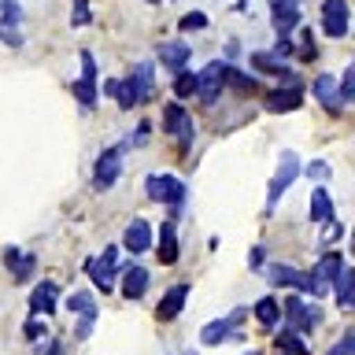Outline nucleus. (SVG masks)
<instances>
[{
    "label": "nucleus",
    "mask_w": 355,
    "mask_h": 355,
    "mask_svg": "<svg viewBox=\"0 0 355 355\" xmlns=\"http://www.w3.org/2000/svg\"><path fill=\"white\" fill-rule=\"evenodd\" d=\"M311 93H315V100L329 111V115H340V111L348 107L340 100V89H337V78H333V74H318L315 85H311Z\"/></svg>",
    "instance_id": "obj_12"
},
{
    "label": "nucleus",
    "mask_w": 355,
    "mask_h": 355,
    "mask_svg": "<svg viewBox=\"0 0 355 355\" xmlns=\"http://www.w3.org/2000/svg\"><path fill=\"white\" fill-rule=\"evenodd\" d=\"M300 178V159H296V152H282L277 155V171H274V178H270V189H266V215L277 207V200L285 196V189L293 185Z\"/></svg>",
    "instance_id": "obj_1"
},
{
    "label": "nucleus",
    "mask_w": 355,
    "mask_h": 355,
    "mask_svg": "<svg viewBox=\"0 0 355 355\" xmlns=\"http://www.w3.org/2000/svg\"><path fill=\"white\" fill-rule=\"evenodd\" d=\"M152 226H148V218H133L126 233H122V248L133 252V255H141V252H148L152 248Z\"/></svg>",
    "instance_id": "obj_17"
},
{
    "label": "nucleus",
    "mask_w": 355,
    "mask_h": 355,
    "mask_svg": "<svg viewBox=\"0 0 355 355\" xmlns=\"http://www.w3.org/2000/svg\"><path fill=\"white\" fill-rule=\"evenodd\" d=\"M85 274L96 282L100 293H111V288H115V277H119V244H107L96 259H85Z\"/></svg>",
    "instance_id": "obj_2"
},
{
    "label": "nucleus",
    "mask_w": 355,
    "mask_h": 355,
    "mask_svg": "<svg viewBox=\"0 0 355 355\" xmlns=\"http://www.w3.org/2000/svg\"><path fill=\"white\" fill-rule=\"evenodd\" d=\"M93 19L89 15V0H74V15H71V26H85Z\"/></svg>",
    "instance_id": "obj_38"
},
{
    "label": "nucleus",
    "mask_w": 355,
    "mask_h": 355,
    "mask_svg": "<svg viewBox=\"0 0 355 355\" xmlns=\"http://www.w3.org/2000/svg\"><path fill=\"white\" fill-rule=\"evenodd\" d=\"M193 93H196V74L193 71H178L174 74V96L185 100V96H193Z\"/></svg>",
    "instance_id": "obj_33"
},
{
    "label": "nucleus",
    "mask_w": 355,
    "mask_h": 355,
    "mask_svg": "<svg viewBox=\"0 0 355 355\" xmlns=\"http://www.w3.org/2000/svg\"><path fill=\"white\" fill-rule=\"evenodd\" d=\"M155 60H159L166 71H185L189 67V60H193V49H189L185 41H163L159 49H155Z\"/></svg>",
    "instance_id": "obj_14"
},
{
    "label": "nucleus",
    "mask_w": 355,
    "mask_h": 355,
    "mask_svg": "<svg viewBox=\"0 0 355 355\" xmlns=\"http://www.w3.org/2000/svg\"><path fill=\"white\" fill-rule=\"evenodd\" d=\"M163 126H166V133H171V137L182 144V148H189V144H193V115H189V111L178 104H166V111H163Z\"/></svg>",
    "instance_id": "obj_10"
},
{
    "label": "nucleus",
    "mask_w": 355,
    "mask_h": 355,
    "mask_svg": "<svg viewBox=\"0 0 355 355\" xmlns=\"http://www.w3.org/2000/svg\"><path fill=\"white\" fill-rule=\"evenodd\" d=\"M329 355H355V333H352V329L344 333V337L329 348Z\"/></svg>",
    "instance_id": "obj_37"
},
{
    "label": "nucleus",
    "mask_w": 355,
    "mask_h": 355,
    "mask_svg": "<svg viewBox=\"0 0 355 355\" xmlns=\"http://www.w3.org/2000/svg\"><path fill=\"white\" fill-rule=\"evenodd\" d=\"M252 315L259 318V326H263V329H277V326H282V307H277V300H274V296H263L259 304L252 307Z\"/></svg>",
    "instance_id": "obj_23"
},
{
    "label": "nucleus",
    "mask_w": 355,
    "mask_h": 355,
    "mask_svg": "<svg viewBox=\"0 0 355 355\" xmlns=\"http://www.w3.org/2000/svg\"><path fill=\"white\" fill-rule=\"evenodd\" d=\"M311 218L315 222H333V196L322 185H315V193H311Z\"/></svg>",
    "instance_id": "obj_27"
},
{
    "label": "nucleus",
    "mask_w": 355,
    "mask_h": 355,
    "mask_svg": "<svg viewBox=\"0 0 355 355\" xmlns=\"http://www.w3.org/2000/svg\"><path fill=\"white\" fill-rule=\"evenodd\" d=\"M122 155H126V144H111L96 155V166H93V185L96 189H111L122 174Z\"/></svg>",
    "instance_id": "obj_3"
},
{
    "label": "nucleus",
    "mask_w": 355,
    "mask_h": 355,
    "mask_svg": "<svg viewBox=\"0 0 355 355\" xmlns=\"http://www.w3.org/2000/svg\"><path fill=\"white\" fill-rule=\"evenodd\" d=\"M241 355H263V352H241Z\"/></svg>",
    "instance_id": "obj_46"
},
{
    "label": "nucleus",
    "mask_w": 355,
    "mask_h": 355,
    "mask_svg": "<svg viewBox=\"0 0 355 355\" xmlns=\"http://www.w3.org/2000/svg\"><path fill=\"white\" fill-rule=\"evenodd\" d=\"M307 178H311L315 185H322V182H329V178H333V166H329L326 159H315V163L307 166Z\"/></svg>",
    "instance_id": "obj_36"
},
{
    "label": "nucleus",
    "mask_w": 355,
    "mask_h": 355,
    "mask_svg": "<svg viewBox=\"0 0 355 355\" xmlns=\"http://www.w3.org/2000/svg\"><path fill=\"white\" fill-rule=\"evenodd\" d=\"M333 288H337L340 311H348V307H352V266H340L337 277H333Z\"/></svg>",
    "instance_id": "obj_29"
},
{
    "label": "nucleus",
    "mask_w": 355,
    "mask_h": 355,
    "mask_svg": "<svg viewBox=\"0 0 355 355\" xmlns=\"http://www.w3.org/2000/svg\"><path fill=\"white\" fill-rule=\"evenodd\" d=\"M144 193H148V200H155V204H174V207H182L185 185L178 182L174 174H152L148 182H144Z\"/></svg>",
    "instance_id": "obj_6"
},
{
    "label": "nucleus",
    "mask_w": 355,
    "mask_h": 355,
    "mask_svg": "<svg viewBox=\"0 0 355 355\" xmlns=\"http://www.w3.org/2000/svg\"><path fill=\"white\" fill-rule=\"evenodd\" d=\"M67 307H71V311H78V315H82V311L96 307V304H93V296H89V293H74L71 300H67Z\"/></svg>",
    "instance_id": "obj_39"
},
{
    "label": "nucleus",
    "mask_w": 355,
    "mask_h": 355,
    "mask_svg": "<svg viewBox=\"0 0 355 355\" xmlns=\"http://www.w3.org/2000/svg\"><path fill=\"white\" fill-rule=\"evenodd\" d=\"M144 4H163V0H144Z\"/></svg>",
    "instance_id": "obj_45"
},
{
    "label": "nucleus",
    "mask_w": 355,
    "mask_h": 355,
    "mask_svg": "<svg viewBox=\"0 0 355 355\" xmlns=\"http://www.w3.org/2000/svg\"><path fill=\"white\" fill-rule=\"evenodd\" d=\"M352 26V8L348 0H322V33L340 41Z\"/></svg>",
    "instance_id": "obj_4"
},
{
    "label": "nucleus",
    "mask_w": 355,
    "mask_h": 355,
    "mask_svg": "<svg viewBox=\"0 0 355 355\" xmlns=\"http://www.w3.org/2000/svg\"><path fill=\"white\" fill-rule=\"evenodd\" d=\"M266 4H270V8H300L304 0H266Z\"/></svg>",
    "instance_id": "obj_42"
},
{
    "label": "nucleus",
    "mask_w": 355,
    "mask_h": 355,
    "mask_svg": "<svg viewBox=\"0 0 355 355\" xmlns=\"http://www.w3.org/2000/svg\"><path fill=\"white\" fill-rule=\"evenodd\" d=\"M44 355H63V344H60V340H52L49 348H44Z\"/></svg>",
    "instance_id": "obj_44"
},
{
    "label": "nucleus",
    "mask_w": 355,
    "mask_h": 355,
    "mask_svg": "<svg viewBox=\"0 0 355 355\" xmlns=\"http://www.w3.org/2000/svg\"><path fill=\"white\" fill-rule=\"evenodd\" d=\"M285 318L293 322L288 329H296V333H315V329H318V322H322V311H318V307H311L304 296H288Z\"/></svg>",
    "instance_id": "obj_8"
},
{
    "label": "nucleus",
    "mask_w": 355,
    "mask_h": 355,
    "mask_svg": "<svg viewBox=\"0 0 355 355\" xmlns=\"http://www.w3.org/2000/svg\"><path fill=\"white\" fill-rule=\"evenodd\" d=\"M22 333H26V340H41L49 329H44V322H37V318H26V326H22Z\"/></svg>",
    "instance_id": "obj_40"
},
{
    "label": "nucleus",
    "mask_w": 355,
    "mask_h": 355,
    "mask_svg": "<svg viewBox=\"0 0 355 355\" xmlns=\"http://www.w3.org/2000/svg\"><path fill=\"white\" fill-rule=\"evenodd\" d=\"M78 60H82V78H78V82H74L71 89H74L78 104L93 111V107H96V55L85 49L82 55H78Z\"/></svg>",
    "instance_id": "obj_7"
},
{
    "label": "nucleus",
    "mask_w": 355,
    "mask_h": 355,
    "mask_svg": "<svg viewBox=\"0 0 355 355\" xmlns=\"http://www.w3.org/2000/svg\"><path fill=\"white\" fill-rule=\"evenodd\" d=\"M340 266H344V259H340V255H337V252H326L311 274H315L322 285H333V277H337V270H340Z\"/></svg>",
    "instance_id": "obj_28"
},
{
    "label": "nucleus",
    "mask_w": 355,
    "mask_h": 355,
    "mask_svg": "<svg viewBox=\"0 0 355 355\" xmlns=\"http://www.w3.org/2000/svg\"><path fill=\"white\" fill-rule=\"evenodd\" d=\"M93 322H96V307L82 311V322H78V337H89V333H93Z\"/></svg>",
    "instance_id": "obj_41"
},
{
    "label": "nucleus",
    "mask_w": 355,
    "mask_h": 355,
    "mask_svg": "<svg viewBox=\"0 0 355 355\" xmlns=\"http://www.w3.org/2000/svg\"><path fill=\"white\" fill-rule=\"evenodd\" d=\"M248 263L255 266V270H259V266H263V248H252V255H248Z\"/></svg>",
    "instance_id": "obj_43"
},
{
    "label": "nucleus",
    "mask_w": 355,
    "mask_h": 355,
    "mask_svg": "<svg viewBox=\"0 0 355 355\" xmlns=\"http://www.w3.org/2000/svg\"><path fill=\"white\" fill-rule=\"evenodd\" d=\"M293 288H300V293H304V296H326V288H329V285H322V282H318V277L311 274V270H300V274H296V285H293Z\"/></svg>",
    "instance_id": "obj_32"
},
{
    "label": "nucleus",
    "mask_w": 355,
    "mask_h": 355,
    "mask_svg": "<svg viewBox=\"0 0 355 355\" xmlns=\"http://www.w3.org/2000/svg\"><path fill=\"white\" fill-rule=\"evenodd\" d=\"M226 85L233 89V93H241V96H248V93H255V89H259V82H255V78L241 74V71H233L230 63H226Z\"/></svg>",
    "instance_id": "obj_31"
},
{
    "label": "nucleus",
    "mask_w": 355,
    "mask_h": 355,
    "mask_svg": "<svg viewBox=\"0 0 355 355\" xmlns=\"http://www.w3.org/2000/svg\"><path fill=\"white\" fill-rule=\"evenodd\" d=\"M277 348L288 352V355H311V348L304 340H300L296 329H277Z\"/></svg>",
    "instance_id": "obj_30"
},
{
    "label": "nucleus",
    "mask_w": 355,
    "mask_h": 355,
    "mask_svg": "<svg viewBox=\"0 0 355 355\" xmlns=\"http://www.w3.org/2000/svg\"><path fill=\"white\" fill-rule=\"evenodd\" d=\"M293 33H296V41H293V60H300V63H315V60H318V49H315V37H311V30L296 26Z\"/></svg>",
    "instance_id": "obj_24"
},
{
    "label": "nucleus",
    "mask_w": 355,
    "mask_h": 355,
    "mask_svg": "<svg viewBox=\"0 0 355 355\" xmlns=\"http://www.w3.org/2000/svg\"><path fill=\"white\" fill-rule=\"evenodd\" d=\"M304 96H307V89L300 82H293V78H285L282 89H270V93H266V111H274V115L296 111L300 104H304Z\"/></svg>",
    "instance_id": "obj_9"
},
{
    "label": "nucleus",
    "mask_w": 355,
    "mask_h": 355,
    "mask_svg": "<svg viewBox=\"0 0 355 355\" xmlns=\"http://www.w3.org/2000/svg\"><path fill=\"white\" fill-rule=\"evenodd\" d=\"M178 226L174 222H163L159 226V263H174L178 259Z\"/></svg>",
    "instance_id": "obj_26"
},
{
    "label": "nucleus",
    "mask_w": 355,
    "mask_h": 355,
    "mask_svg": "<svg viewBox=\"0 0 355 355\" xmlns=\"http://www.w3.org/2000/svg\"><path fill=\"white\" fill-rule=\"evenodd\" d=\"M126 78H130V85H133L137 104H148V100L155 96V63H152V60H141Z\"/></svg>",
    "instance_id": "obj_11"
},
{
    "label": "nucleus",
    "mask_w": 355,
    "mask_h": 355,
    "mask_svg": "<svg viewBox=\"0 0 355 355\" xmlns=\"http://www.w3.org/2000/svg\"><path fill=\"white\" fill-rule=\"evenodd\" d=\"M259 274H263L274 288H293L300 270H296V266H288V263H270V266H259Z\"/></svg>",
    "instance_id": "obj_21"
},
{
    "label": "nucleus",
    "mask_w": 355,
    "mask_h": 355,
    "mask_svg": "<svg viewBox=\"0 0 355 355\" xmlns=\"http://www.w3.org/2000/svg\"><path fill=\"white\" fill-rule=\"evenodd\" d=\"M252 67L259 74H270V78H293V63L285 60V55H277V52H266V49H259V52H252Z\"/></svg>",
    "instance_id": "obj_16"
},
{
    "label": "nucleus",
    "mask_w": 355,
    "mask_h": 355,
    "mask_svg": "<svg viewBox=\"0 0 355 355\" xmlns=\"http://www.w3.org/2000/svg\"><path fill=\"white\" fill-rule=\"evenodd\" d=\"M237 326H230V318H215V322H207L204 329H200V340L204 344H226V340H233L237 337Z\"/></svg>",
    "instance_id": "obj_22"
},
{
    "label": "nucleus",
    "mask_w": 355,
    "mask_h": 355,
    "mask_svg": "<svg viewBox=\"0 0 355 355\" xmlns=\"http://www.w3.org/2000/svg\"><path fill=\"white\" fill-rule=\"evenodd\" d=\"M60 307V288L55 282H37L30 293V315H55Z\"/></svg>",
    "instance_id": "obj_18"
},
{
    "label": "nucleus",
    "mask_w": 355,
    "mask_h": 355,
    "mask_svg": "<svg viewBox=\"0 0 355 355\" xmlns=\"http://www.w3.org/2000/svg\"><path fill=\"white\" fill-rule=\"evenodd\" d=\"M148 282H152L148 266H137V263L122 266V296L126 300H141L144 293H148Z\"/></svg>",
    "instance_id": "obj_15"
},
{
    "label": "nucleus",
    "mask_w": 355,
    "mask_h": 355,
    "mask_svg": "<svg viewBox=\"0 0 355 355\" xmlns=\"http://www.w3.org/2000/svg\"><path fill=\"white\" fill-rule=\"evenodd\" d=\"M185 300H189V285H171L166 288V296L159 300V307H155V318L159 322H171L185 311Z\"/></svg>",
    "instance_id": "obj_19"
},
{
    "label": "nucleus",
    "mask_w": 355,
    "mask_h": 355,
    "mask_svg": "<svg viewBox=\"0 0 355 355\" xmlns=\"http://www.w3.org/2000/svg\"><path fill=\"white\" fill-rule=\"evenodd\" d=\"M222 89H226V63L215 60V63H207L204 71L196 74V96L211 107V104H218Z\"/></svg>",
    "instance_id": "obj_5"
},
{
    "label": "nucleus",
    "mask_w": 355,
    "mask_h": 355,
    "mask_svg": "<svg viewBox=\"0 0 355 355\" xmlns=\"http://www.w3.org/2000/svg\"><path fill=\"white\" fill-rule=\"evenodd\" d=\"M270 22L277 37H293V30L304 26V15H300V8H270Z\"/></svg>",
    "instance_id": "obj_20"
},
{
    "label": "nucleus",
    "mask_w": 355,
    "mask_h": 355,
    "mask_svg": "<svg viewBox=\"0 0 355 355\" xmlns=\"http://www.w3.org/2000/svg\"><path fill=\"white\" fill-rule=\"evenodd\" d=\"M211 19L204 15V11H189V15L178 19V30H207Z\"/></svg>",
    "instance_id": "obj_35"
},
{
    "label": "nucleus",
    "mask_w": 355,
    "mask_h": 355,
    "mask_svg": "<svg viewBox=\"0 0 355 355\" xmlns=\"http://www.w3.org/2000/svg\"><path fill=\"white\" fill-rule=\"evenodd\" d=\"M0 41L11 44V49H19L22 44V33H19V22H22V8L15 4V0H0Z\"/></svg>",
    "instance_id": "obj_13"
},
{
    "label": "nucleus",
    "mask_w": 355,
    "mask_h": 355,
    "mask_svg": "<svg viewBox=\"0 0 355 355\" xmlns=\"http://www.w3.org/2000/svg\"><path fill=\"white\" fill-rule=\"evenodd\" d=\"M274 355H288V352H282V348H277V352H274Z\"/></svg>",
    "instance_id": "obj_47"
},
{
    "label": "nucleus",
    "mask_w": 355,
    "mask_h": 355,
    "mask_svg": "<svg viewBox=\"0 0 355 355\" xmlns=\"http://www.w3.org/2000/svg\"><path fill=\"white\" fill-rule=\"evenodd\" d=\"M4 263L11 266V277H15V282H26V277L33 274V255H26V252H19V248H8L4 252Z\"/></svg>",
    "instance_id": "obj_25"
},
{
    "label": "nucleus",
    "mask_w": 355,
    "mask_h": 355,
    "mask_svg": "<svg viewBox=\"0 0 355 355\" xmlns=\"http://www.w3.org/2000/svg\"><path fill=\"white\" fill-rule=\"evenodd\" d=\"M337 89H340V100H344V104H352V100H355V63L344 67V74H340Z\"/></svg>",
    "instance_id": "obj_34"
}]
</instances>
